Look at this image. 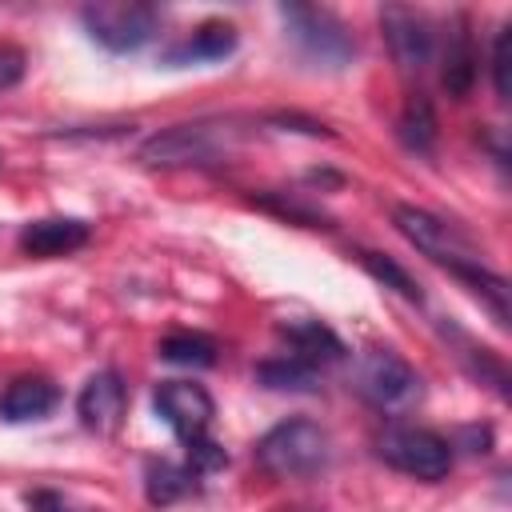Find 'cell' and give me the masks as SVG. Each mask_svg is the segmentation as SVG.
<instances>
[{
  "label": "cell",
  "mask_w": 512,
  "mask_h": 512,
  "mask_svg": "<svg viewBox=\"0 0 512 512\" xmlns=\"http://www.w3.org/2000/svg\"><path fill=\"white\" fill-rule=\"evenodd\" d=\"M284 340L292 344V356H300V360H308V364H332V360H340L348 348H344V340L324 324V320H288L284 328Z\"/></svg>",
  "instance_id": "14"
},
{
  "label": "cell",
  "mask_w": 512,
  "mask_h": 512,
  "mask_svg": "<svg viewBox=\"0 0 512 512\" xmlns=\"http://www.w3.org/2000/svg\"><path fill=\"white\" fill-rule=\"evenodd\" d=\"M448 96L464 100L472 92V80H476V48H472V36H468V20L456 16L452 32H448V48H444V72H440Z\"/></svg>",
  "instance_id": "15"
},
{
  "label": "cell",
  "mask_w": 512,
  "mask_h": 512,
  "mask_svg": "<svg viewBox=\"0 0 512 512\" xmlns=\"http://www.w3.org/2000/svg\"><path fill=\"white\" fill-rule=\"evenodd\" d=\"M296 48L324 64V68H344L352 56H356V40L348 32V24L340 16H332L328 8H308V4H284L280 8Z\"/></svg>",
  "instance_id": "5"
},
{
  "label": "cell",
  "mask_w": 512,
  "mask_h": 512,
  "mask_svg": "<svg viewBox=\"0 0 512 512\" xmlns=\"http://www.w3.org/2000/svg\"><path fill=\"white\" fill-rule=\"evenodd\" d=\"M152 408L184 444L204 440L208 428H212V416H216V404H212L208 388L192 384V380H164V384H156Z\"/></svg>",
  "instance_id": "8"
},
{
  "label": "cell",
  "mask_w": 512,
  "mask_h": 512,
  "mask_svg": "<svg viewBox=\"0 0 512 512\" xmlns=\"http://www.w3.org/2000/svg\"><path fill=\"white\" fill-rule=\"evenodd\" d=\"M456 340H460V356H464V364H468V372L480 380V384H492L496 388V396H508V368H504V360L496 356V352H488V348H476L468 336H460L456 332Z\"/></svg>",
  "instance_id": "20"
},
{
  "label": "cell",
  "mask_w": 512,
  "mask_h": 512,
  "mask_svg": "<svg viewBox=\"0 0 512 512\" xmlns=\"http://www.w3.org/2000/svg\"><path fill=\"white\" fill-rule=\"evenodd\" d=\"M80 24L108 52H136L156 36L160 12L148 4H128V0H100V4L80 8Z\"/></svg>",
  "instance_id": "6"
},
{
  "label": "cell",
  "mask_w": 512,
  "mask_h": 512,
  "mask_svg": "<svg viewBox=\"0 0 512 512\" xmlns=\"http://www.w3.org/2000/svg\"><path fill=\"white\" fill-rule=\"evenodd\" d=\"M316 364L300 360V356H272L264 364H256V380L264 388H276V392H316Z\"/></svg>",
  "instance_id": "16"
},
{
  "label": "cell",
  "mask_w": 512,
  "mask_h": 512,
  "mask_svg": "<svg viewBox=\"0 0 512 512\" xmlns=\"http://www.w3.org/2000/svg\"><path fill=\"white\" fill-rule=\"evenodd\" d=\"M24 68H28L24 48H16V44H0V92L16 88V84L24 80Z\"/></svg>",
  "instance_id": "24"
},
{
  "label": "cell",
  "mask_w": 512,
  "mask_h": 512,
  "mask_svg": "<svg viewBox=\"0 0 512 512\" xmlns=\"http://www.w3.org/2000/svg\"><path fill=\"white\" fill-rule=\"evenodd\" d=\"M60 404V388L48 376H20L0 392V416L8 424H24V420H40Z\"/></svg>",
  "instance_id": "13"
},
{
  "label": "cell",
  "mask_w": 512,
  "mask_h": 512,
  "mask_svg": "<svg viewBox=\"0 0 512 512\" xmlns=\"http://www.w3.org/2000/svg\"><path fill=\"white\" fill-rule=\"evenodd\" d=\"M248 136L240 120H192L172 124L140 144V164L148 168H184V164H220Z\"/></svg>",
  "instance_id": "1"
},
{
  "label": "cell",
  "mask_w": 512,
  "mask_h": 512,
  "mask_svg": "<svg viewBox=\"0 0 512 512\" xmlns=\"http://www.w3.org/2000/svg\"><path fill=\"white\" fill-rule=\"evenodd\" d=\"M92 240V228L76 216H44L24 224L20 232V252L36 256V260H52V256H68L76 248H84Z\"/></svg>",
  "instance_id": "11"
},
{
  "label": "cell",
  "mask_w": 512,
  "mask_h": 512,
  "mask_svg": "<svg viewBox=\"0 0 512 512\" xmlns=\"http://www.w3.org/2000/svg\"><path fill=\"white\" fill-rule=\"evenodd\" d=\"M392 224H396V232H400L412 248H420L432 264H444L452 276L464 272V268L484 264V252H480L456 224H448L444 216H436V212H428V208L396 204V208H392Z\"/></svg>",
  "instance_id": "3"
},
{
  "label": "cell",
  "mask_w": 512,
  "mask_h": 512,
  "mask_svg": "<svg viewBox=\"0 0 512 512\" xmlns=\"http://www.w3.org/2000/svg\"><path fill=\"white\" fill-rule=\"evenodd\" d=\"M396 132H400V144L408 148V152H420V156H428L432 148H436V112H432V100L428 96H408V104H404V112H400V124H396Z\"/></svg>",
  "instance_id": "17"
},
{
  "label": "cell",
  "mask_w": 512,
  "mask_h": 512,
  "mask_svg": "<svg viewBox=\"0 0 512 512\" xmlns=\"http://www.w3.org/2000/svg\"><path fill=\"white\" fill-rule=\"evenodd\" d=\"M380 32H384V44H388L392 60L400 64V72H424L432 64L436 32H432L424 12L404 8V4H384L380 8Z\"/></svg>",
  "instance_id": "9"
},
{
  "label": "cell",
  "mask_w": 512,
  "mask_h": 512,
  "mask_svg": "<svg viewBox=\"0 0 512 512\" xmlns=\"http://www.w3.org/2000/svg\"><path fill=\"white\" fill-rule=\"evenodd\" d=\"M36 508H40V512H68V508H64L56 496H48V492H40V496H36Z\"/></svg>",
  "instance_id": "25"
},
{
  "label": "cell",
  "mask_w": 512,
  "mask_h": 512,
  "mask_svg": "<svg viewBox=\"0 0 512 512\" xmlns=\"http://www.w3.org/2000/svg\"><path fill=\"white\" fill-rule=\"evenodd\" d=\"M188 448V468L196 472V476H208V472H220L224 464H228V452L212 440V436H204V440H192V444H184Z\"/></svg>",
  "instance_id": "23"
},
{
  "label": "cell",
  "mask_w": 512,
  "mask_h": 512,
  "mask_svg": "<svg viewBox=\"0 0 512 512\" xmlns=\"http://www.w3.org/2000/svg\"><path fill=\"white\" fill-rule=\"evenodd\" d=\"M492 88L500 100L512 96V24H504L492 44Z\"/></svg>",
  "instance_id": "22"
},
{
  "label": "cell",
  "mask_w": 512,
  "mask_h": 512,
  "mask_svg": "<svg viewBox=\"0 0 512 512\" xmlns=\"http://www.w3.org/2000/svg\"><path fill=\"white\" fill-rule=\"evenodd\" d=\"M124 408H128V388H124V380H120L116 372H96V376H88V384H84L80 396H76L80 424H84L88 432H100V436H108V432L120 428Z\"/></svg>",
  "instance_id": "10"
},
{
  "label": "cell",
  "mask_w": 512,
  "mask_h": 512,
  "mask_svg": "<svg viewBox=\"0 0 512 512\" xmlns=\"http://www.w3.org/2000/svg\"><path fill=\"white\" fill-rule=\"evenodd\" d=\"M356 392L376 408H404L420 396V376L388 348H372L356 364Z\"/></svg>",
  "instance_id": "7"
},
{
  "label": "cell",
  "mask_w": 512,
  "mask_h": 512,
  "mask_svg": "<svg viewBox=\"0 0 512 512\" xmlns=\"http://www.w3.org/2000/svg\"><path fill=\"white\" fill-rule=\"evenodd\" d=\"M236 40H240L236 36V24H228V20H204L184 40H176V44L164 48V64L184 68V64H204V60H224L236 48Z\"/></svg>",
  "instance_id": "12"
},
{
  "label": "cell",
  "mask_w": 512,
  "mask_h": 512,
  "mask_svg": "<svg viewBox=\"0 0 512 512\" xmlns=\"http://www.w3.org/2000/svg\"><path fill=\"white\" fill-rule=\"evenodd\" d=\"M196 488V472L192 468H176L168 460H152L144 468V492L152 504H172L180 496H188Z\"/></svg>",
  "instance_id": "18"
},
{
  "label": "cell",
  "mask_w": 512,
  "mask_h": 512,
  "mask_svg": "<svg viewBox=\"0 0 512 512\" xmlns=\"http://www.w3.org/2000/svg\"><path fill=\"white\" fill-rule=\"evenodd\" d=\"M376 452L388 468L412 476V480H444L452 468V444L432 432V428H416V424H392L380 432Z\"/></svg>",
  "instance_id": "4"
},
{
  "label": "cell",
  "mask_w": 512,
  "mask_h": 512,
  "mask_svg": "<svg viewBox=\"0 0 512 512\" xmlns=\"http://www.w3.org/2000/svg\"><path fill=\"white\" fill-rule=\"evenodd\" d=\"M216 340L204 332H172L160 340V356L172 364H188V368H212L216 364Z\"/></svg>",
  "instance_id": "19"
},
{
  "label": "cell",
  "mask_w": 512,
  "mask_h": 512,
  "mask_svg": "<svg viewBox=\"0 0 512 512\" xmlns=\"http://www.w3.org/2000/svg\"><path fill=\"white\" fill-rule=\"evenodd\" d=\"M256 464L276 476V480H304V476H316L328 456H332V436L316 424V420H280L276 428H268L256 448H252Z\"/></svg>",
  "instance_id": "2"
},
{
  "label": "cell",
  "mask_w": 512,
  "mask_h": 512,
  "mask_svg": "<svg viewBox=\"0 0 512 512\" xmlns=\"http://www.w3.org/2000/svg\"><path fill=\"white\" fill-rule=\"evenodd\" d=\"M360 264H364V268H368V272H372V276H376L384 288H392V292H400L404 300L420 304V296H424V292H420V284H416V280H412V276H408V272H404V268H400L392 256H380V252H360Z\"/></svg>",
  "instance_id": "21"
}]
</instances>
